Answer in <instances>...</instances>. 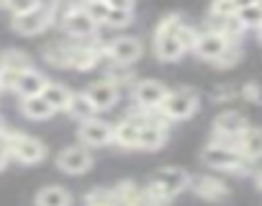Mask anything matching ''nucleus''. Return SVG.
<instances>
[{
  "instance_id": "f257e3e1",
  "label": "nucleus",
  "mask_w": 262,
  "mask_h": 206,
  "mask_svg": "<svg viewBox=\"0 0 262 206\" xmlns=\"http://www.w3.org/2000/svg\"><path fill=\"white\" fill-rule=\"evenodd\" d=\"M201 162L213 168V170H224V173H242L244 165L249 160L242 157V152L229 145V142H221V139H213L208 142L203 150H201Z\"/></svg>"
},
{
  "instance_id": "f03ea898",
  "label": "nucleus",
  "mask_w": 262,
  "mask_h": 206,
  "mask_svg": "<svg viewBox=\"0 0 262 206\" xmlns=\"http://www.w3.org/2000/svg\"><path fill=\"white\" fill-rule=\"evenodd\" d=\"M198 111V95L190 88H180V90H170L167 98L162 100V106L157 114H162L167 121H185Z\"/></svg>"
},
{
  "instance_id": "7ed1b4c3",
  "label": "nucleus",
  "mask_w": 262,
  "mask_h": 206,
  "mask_svg": "<svg viewBox=\"0 0 262 206\" xmlns=\"http://www.w3.org/2000/svg\"><path fill=\"white\" fill-rule=\"evenodd\" d=\"M8 147H11V157L18 160L21 165H36L47 157V145L36 137H29V134L11 132Z\"/></svg>"
},
{
  "instance_id": "20e7f679",
  "label": "nucleus",
  "mask_w": 262,
  "mask_h": 206,
  "mask_svg": "<svg viewBox=\"0 0 262 206\" xmlns=\"http://www.w3.org/2000/svg\"><path fill=\"white\" fill-rule=\"evenodd\" d=\"M77 139L85 147H105V145L113 142V124L105 121V119H98V116H93L88 121H80Z\"/></svg>"
},
{
  "instance_id": "39448f33",
  "label": "nucleus",
  "mask_w": 262,
  "mask_h": 206,
  "mask_svg": "<svg viewBox=\"0 0 262 206\" xmlns=\"http://www.w3.org/2000/svg\"><path fill=\"white\" fill-rule=\"evenodd\" d=\"M57 168L67 175H82L93 168V155L90 147L85 145H70L57 155Z\"/></svg>"
},
{
  "instance_id": "423d86ee",
  "label": "nucleus",
  "mask_w": 262,
  "mask_h": 206,
  "mask_svg": "<svg viewBox=\"0 0 262 206\" xmlns=\"http://www.w3.org/2000/svg\"><path fill=\"white\" fill-rule=\"evenodd\" d=\"M167 93H170L167 85L160 83V80H139V83H134V103H137V109H144V111H160Z\"/></svg>"
},
{
  "instance_id": "0eeeda50",
  "label": "nucleus",
  "mask_w": 262,
  "mask_h": 206,
  "mask_svg": "<svg viewBox=\"0 0 262 206\" xmlns=\"http://www.w3.org/2000/svg\"><path fill=\"white\" fill-rule=\"evenodd\" d=\"M142 52L144 47L137 36H118V39H111L105 47V57L118 65H134L142 57Z\"/></svg>"
},
{
  "instance_id": "6e6552de",
  "label": "nucleus",
  "mask_w": 262,
  "mask_h": 206,
  "mask_svg": "<svg viewBox=\"0 0 262 206\" xmlns=\"http://www.w3.org/2000/svg\"><path fill=\"white\" fill-rule=\"evenodd\" d=\"M149 183H155L162 193H167L170 198H175L180 191H185V188L190 186V175H188L183 168L167 165V168H160V170L152 175V180H149Z\"/></svg>"
},
{
  "instance_id": "1a4fd4ad",
  "label": "nucleus",
  "mask_w": 262,
  "mask_h": 206,
  "mask_svg": "<svg viewBox=\"0 0 262 206\" xmlns=\"http://www.w3.org/2000/svg\"><path fill=\"white\" fill-rule=\"evenodd\" d=\"M13 31L21 34V36H36L41 31H47L52 26V13H49V6L44 3L39 11H31V13H24V16H13Z\"/></svg>"
},
{
  "instance_id": "9d476101",
  "label": "nucleus",
  "mask_w": 262,
  "mask_h": 206,
  "mask_svg": "<svg viewBox=\"0 0 262 206\" xmlns=\"http://www.w3.org/2000/svg\"><path fill=\"white\" fill-rule=\"evenodd\" d=\"M229 44H231V42H229L224 34L206 29V31H198V42H195L193 52H195L201 59H206V62H216V59L226 52Z\"/></svg>"
},
{
  "instance_id": "9b49d317",
  "label": "nucleus",
  "mask_w": 262,
  "mask_h": 206,
  "mask_svg": "<svg viewBox=\"0 0 262 206\" xmlns=\"http://www.w3.org/2000/svg\"><path fill=\"white\" fill-rule=\"evenodd\" d=\"M167 119L162 114H155L144 127H142V134H139V150H147V152H155V150H162L167 145Z\"/></svg>"
},
{
  "instance_id": "f8f14e48",
  "label": "nucleus",
  "mask_w": 262,
  "mask_h": 206,
  "mask_svg": "<svg viewBox=\"0 0 262 206\" xmlns=\"http://www.w3.org/2000/svg\"><path fill=\"white\" fill-rule=\"evenodd\" d=\"M247 127H249V124H247V119H244L239 111H224V114H219L216 121H213V134H216V139L234 145L236 137H239Z\"/></svg>"
},
{
  "instance_id": "ddd939ff",
  "label": "nucleus",
  "mask_w": 262,
  "mask_h": 206,
  "mask_svg": "<svg viewBox=\"0 0 262 206\" xmlns=\"http://www.w3.org/2000/svg\"><path fill=\"white\" fill-rule=\"evenodd\" d=\"M98 21L80 6V8H75L67 18H64V24H62V29L72 36V39H90V36H95L98 34Z\"/></svg>"
},
{
  "instance_id": "4468645a",
  "label": "nucleus",
  "mask_w": 262,
  "mask_h": 206,
  "mask_svg": "<svg viewBox=\"0 0 262 206\" xmlns=\"http://www.w3.org/2000/svg\"><path fill=\"white\" fill-rule=\"evenodd\" d=\"M85 95L90 98V103L95 106V111H108V109L116 106V100H118V85H116L113 80L103 77V80L90 83L88 90H85Z\"/></svg>"
},
{
  "instance_id": "2eb2a0df",
  "label": "nucleus",
  "mask_w": 262,
  "mask_h": 206,
  "mask_svg": "<svg viewBox=\"0 0 262 206\" xmlns=\"http://www.w3.org/2000/svg\"><path fill=\"white\" fill-rule=\"evenodd\" d=\"M100 57H105V49H98L95 44H70V67L72 70H80V72H88L93 67H98Z\"/></svg>"
},
{
  "instance_id": "dca6fc26",
  "label": "nucleus",
  "mask_w": 262,
  "mask_h": 206,
  "mask_svg": "<svg viewBox=\"0 0 262 206\" xmlns=\"http://www.w3.org/2000/svg\"><path fill=\"white\" fill-rule=\"evenodd\" d=\"M139 134H142V121L137 116H126L121 119L118 124H113V142L118 147H126V150H137L139 147Z\"/></svg>"
},
{
  "instance_id": "f3484780",
  "label": "nucleus",
  "mask_w": 262,
  "mask_h": 206,
  "mask_svg": "<svg viewBox=\"0 0 262 206\" xmlns=\"http://www.w3.org/2000/svg\"><path fill=\"white\" fill-rule=\"evenodd\" d=\"M190 188L198 198L203 201H221L229 196V186L213 175H201V178H190Z\"/></svg>"
},
{
  "instance_id": "a211bd4d",
  "label": "nucleus",
  "mask_w": 262,
  "mask_h": 206,
  "mask_svg": "<svg viewBox=\"0 0 262 206\" xmlns=\"http://www.w3.org/2000/svg\"><path fill=\"white\" fill-rule=\"evenodd\" d=\"M155 54L157 59L162 62H175L185 54V47L180 44L178 34L170 31V34H155Z\"/></svg>"
},
{
  "instance_id": "6ab92c4d",
  "label": "nucleus",
  "mask_w": 262,
  "mask_h": 206,
  "mask_svg": "<svg viewBox=\"0 0 262 206\" xmlns=\"http://www.w3.org/2000/svg\"><path fill=\"white\" fill-rule=\"evenodd\" d=\"M47 83H49V80H47L39 70L29 67V70H24V72L18 75V83H16L13 90H16L21 98H34V95H41V93H44Z\"/></svg>"
},
{
  "instance_id": "aec40b11",
  "label": "nucleus",
  "mask_w": 262,
  "mask_h": 206,
  "mask_svg": "<svg viewBox=\"0 0 262 206\" xmlns=\"http://www.w3.org/2000/svg\"><path fill=\"white\" fill-rule=\"evenodd\" d=\"M234 147L242 152L244 160H257V157H262V129L247 127V129L236 137Z\"/></svg>"
},
{
  "instance_id": "412c9836",
  "label": "nucleus",
  "mask_w": 262,
  "mask_h": 206,
  "mask_svg": "<svg viewBox=\"0 0 262 206\" xmlns=\"http://www.w3.org/2000/svg\"><path fill=\"white\" fill-rule=\"evenodd\" d=\"M21 114L31 121H47L52 119L57 111L47 103L44 95H34V98H21Z\"/></svg>"
},
{
  "instance_id": "4be33fe9",
  "label": "nucleus",
  "mask_w": 262,
  "mask_h": 206,
  "mask_svg": "<svg viewBox=\"0 0 262 206\" xmlns=\"http://www.w3.org/2000/svg\"><path fill=\"white\" fill-rule=\"evenodd\" d=\"M36 206H72V196L62 186H44L36 193Z\"/></svg>"
},
{
  "instance_id": "5701e85b",
  "label": "nucleus",
  "mask_w": 262,
  "mask_h": 206,
  "mask_svg": "<svg viewBox=\"0 0 262 206\" xmlns=\"http://www.w3.org/2000/svg\"><path fill=\"white\" fill-rule=\"evenodd\" d=\"M67 114L80 124V121L93 119L98 111H95V106L90 103V98H88V95H85V90H82V93H72V100H70V106H67Z\"/></svg>"
},
{
  "instance_id": "b1692460",
  "label": "nucleus",
  "mask_w": 262,
  "mask_h": 206,
  "mask_svg": "<svg viewBox=\"0 0 262 206\" xmlns=\"http://www.w3.org/2000/svg\"><path fill=\"white\" fill-rule=\"evenodd\" d=\"M41 95L47 98V103H49L54 111H67L70 100H72V90H67V88L59 85V83H47V88H44Z\"/></svg>"
},
{
  "instance_id": "393cba45",
  "label": "nucleus",
  "mask_w": 262,
  "mask_h": 206,
  "mask_svg": "<svg viewBox=\"0 0 262 206\" xmlns=\"http://www.w3.org/2000/svg\"><path fill=\"white\" fill-rule=\"evenodd\" d=\"M31 67V59L29 54H24L21 49H8L3 52V57H0V70H13V72H24Z\"/></svg>"
},
{
  "instance_id": "a878e982",
  "label": "nucleus",
  "mask_w": 262,
  "mask_h": 206,
  "mask_svg": "<svg viewBox=\"0 0 262 206\" xmlns=\"http://www.w3.org/2000/svg\"><path fill=\"white\" fill-rule=\"evenodd\" d=\"M44 59L54 67H70V44H49L44 47Z\"/></svg>"
},
{
  "instance_id": "bb28decb",
  "label": "nucleus",
  "mask_w": 262,
  "mask_h": 206,
  "mask_svg": "<svg viewBox=\"0 0 262 206\" xmlns=\"http://www.w3.org/2000/svg\"><path fill=\"white\" fill-rule=\"evenodd\" d=\"M236 18L244 24V29H262V3L239 8L236 11Z\"/></svg>"
},
{
  "instance_id": "cd10ccee",
  "label": "nucleus",
  "mask_w": 262,
  "mask_h": 206,
  "mask_svg": "<svg viewBox=\"0 0 262 206\" xmlns=\"http://www.w3.org/2000/svg\"><path fill=\"white\" fill-rule=\"evenodd\" d=\"M85 206H118L113 188H95L85 196Z\"/></svg>"
},
{
  "instance_id": "c85d7f7f",
  "label": "nucleus",
  "mask_w": 262,
  "mask_h": 206,
  "mask_svg": "<svg viewBox=\"0 0 262 206\" xmlns=\"http://www.w3.org/2000/svg\"><path fill=\"white\" fill-rule=\"evenodd\" d=\"M236 3L234 0H211V8H208V16L211 18H229V16H236Z\"/></svg>"
},
{
  "instance_id": "c756f323",
  "label": "nucleus",
  "mask_w": 262,
  "mask_h": 206,
  "mask_svg": "<svg viewBox=\"0 0 262 206\" xmlns=\"http://www.w3.org/2000/svg\"><path fill=\"white\" fill-rule=\"evenodd\" d=\"M82 8L98 21V24H105V18H108V3L105 0H82Z\"/></svg>"
},
{
  "instance_id": "7c9ffc66",
  "label": "nucleus",
  "mask_w": 262,
  "mask_h": 206,
  "mask_svg": "<svg viewBox=\"0 0 262 206\" xmlns=\"http://www.w3.org/2000/svg\"><path fill=\"white\" fill-rule=\"evenodd\" d=\"M44 6V0H8V11L13 16H24V13H31V11H39Z\"/></svg>"
},
{
  "instance_id": "2f4dec72",
  "label": "nucleus",
  "mask_w": 262,
  "mask_h": 206,
  "mask_svg": "<svg viewBox=\"0 0 262 206\" xmlns=\"http://www.w3.org/2000/svg\"><path fill=\"white\" fill-rule=\"evenodd\" d=\"M134 21V11H108V18H105V26L111 29H126Z\"/></svg>"
},
{
  "instance_id": "473e14b6",
  "label": "nucleus",
  "mask_w": 262,
  "mask_h": 206,
  "mask_svg": "<svg viewBox=\"0 0 262 206\" xmlns=\"http://www.w3.org/2000/svg\"><path fill=\"white\" fill-rule=\"evenodd\" d=\"M239 59H242V49H239V44H236V42H231V44L226 47V52H224V54H221V57H219L213 65L226 70V67H234Z\"/></svg>"
},
{
  "instance_id": "72a5a7b5",
  "label": "nucleus",
  "mask_w": 262,
  "mask_h": 206,
  "mask_svg": "<svg viewBox=\"0 0 262 206\" xmlns=\"http://www.w3.org/2000/svg\"><path fill=\"white\" fill-rule=\"evenodd\" d=\"M175 34H178L180 44L185 47V52H188V49H193V47H195V42H198V31H195L193 26L183 24V21H180V26H178V31H175Z\"/></svg>"
},
{
  "instance_id": "f704fd0d",
  "label": "nucleus",
  "mask_w": 262,
  "mask_h": 206,
  "mask_svg": "<svg viewBox=\"0 0 262 206\" xmlns=\"http://www.w3.org/2000/svg\"><path fill=\"white\" fill-rule=\"evenodd\" d=\"M242 98H247L249 103H257L259 100V90H257V83H247L242 88Z\"/></svg>"
},
{
  "instance_id": "c9c22d12",
  "label": "nucleus",
  "mask_w": 262,
  "mask_h": 206,
  "mask_svg": "<svg viewBox=\"0 0 262 206\" xmlns=\"http://www.w3.org/2000/svg\"><path fill=\"white\" fill-rule=\"evenodd\" d=\"M111 11H134V0H105Z\"/></svg>"
},
{
  "instance_id": "e433bc0d",
  "label": "nucleus",
  "mask_w": 262,
  "mask_h": 206,
  "mask_svg": "<svg viewBox=\"0 0 262 206\" xmlns=\"http://www.w3.org/2000/svg\"><path fill=\"white\" fill-rule=\"evenodd\" d=\"M236 8H247V6H254V3H262V0H234Z\"/></svg>"
},
{
  "instance_id": "4c0bfd02",
  "label": "nucleus",
  "mask_w": 262,
  "mask_h": 206,
  "mask_svg": "<svg viewBox=\"0 0 262 206\" xmlns=\"http://www.w3.org/2000/svg\"><path fill=\"white\" fill-rule=\"evenodd\" d=\"M257 183H259V188H262V173H259V175H257Z\"/></svg>"
},
{
  "instance_id": "58836bf2",
  "label": "nucleus",
  "mask_w": 262,
  "mask_h": 206,
  "mask_svg": "<svg viewBox=\"0 0 262 206\" xmlns=\"http://www.w3.org/2000/svg\"><path fill=\"white\" fill-rule=\"evenodd\" d=\"M0 6H3V8H6V6H8V0H0Z\"/></svg>"
},
{
  "instance_id": "ea45409f",
  "label": "nucleus",
  "mask_w": 262,
  "mask_h": 206,
  "mask_svg": "<svg viewBox=\"0 0 262 206\" xmlns=\"http://www.w3.org/2000/svg\"><path fill=\"white\" fill-rule=\"evenodd\" d=\"M3 129H6V127H3V121H0V134H3Z\"/></svg>"
},
{
  "instance_id": "a19ab883",
  "label": "nucleus",
  "mask_w": 262,
  "mask_h": 206,
  "mask_svg": "<svg viewBox=\"0 0 262 206\" xmlns=\"http://www.w3.org/2000/svg\"><path fill=\"white\" fill-rule=\"evenodd\" d=\"M0 93H3V83H0Z\"/></svg>"
}]
</instances>
